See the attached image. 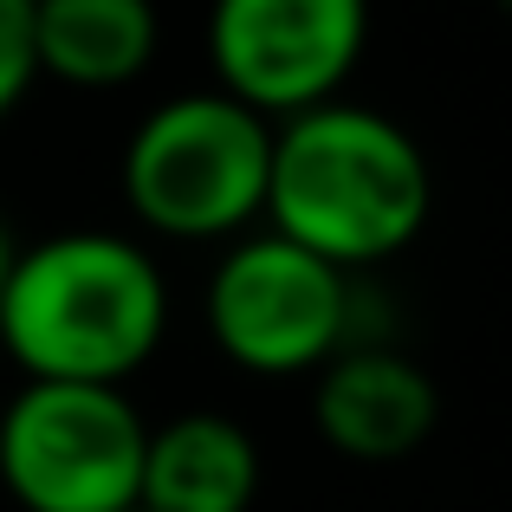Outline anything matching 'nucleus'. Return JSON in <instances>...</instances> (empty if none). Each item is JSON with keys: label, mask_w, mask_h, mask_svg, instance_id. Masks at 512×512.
Wrapping results in <instances>:
<instances>
[{"label": "nucleus", "mask_w": 512, "mask_h": 512, "mask_svg": "<svg viewBox=\"0 0 512 512\" xmlns=\"http://www.w3.org/2000/svg\"><path fill=\"white\" fill-rule=\"evenodd\" d=\"M260 441L221 409H182L150 428L137 474V512H253Z\"/></svg>", "instance_id": "6e6552de"}, {"label": "nucleus", "mask_w": 512, "mask_h": 512, "mask_svg": "<svg viewBox=\"0 0 512 512\" xmlns=\"http://www.w3.org/2000/svg\"><path fill=\"white\" fill-rule=\"evenodd\" d=\"M169 338V279L150 247L111 227H65L13 247L0 350L26 383L124 389Z\"/></svg>", "instance_id": "f257e3e1"}, {"label": "nucleus", "mask_w": 512, "mask_h": 512, "mask_svg": "<svg viewBox=\"0 0 512 512\" xmlns=\"http://www.w3.org/2000/svg\"><path fill=\"white\" fill-rule=\"evenodd\" d=\"M13 247H20V240L7 234V221H0V286H7V266H13Z\"/></svg>", "instance_id": "9b49d317"}, {"label": "nucleus", "mask_w": 512, "mask_h": 512, "mask_svg": "<svg viewBox=\"0 0 512 512\" xmlns=\"http://www.w3.org/2000/svg\"><path fill=\"white\" fill-rule=\"evenodd\" d=\"M150 422L111 383H20L0 409V487L20 512H130Z\"/></svg>", "instance_id": "39448f33"}, {"label": "nucleus", "mask_w": 512, "mask_h": 512, "mask_svg": "<svg viewBox=\"0 0 512 512\" xmlns=\"http://www.w3.org/2000/svg\"><path fill=\"white\" fill-rule=\"evenodd\" d=\"M33 0H0V124L20 111V98L33 91Z\"/></svg>", "instance_id": "9d476101"}, {"label": "nucleus", "mask_w": 512, "mask_h": 512, "mask_svg": "<svg viewBox=\"0 0 512 512\" xmlns=\"http://www.w3.org/2000/svg\"><path fill=\"white\" fill-rule=\"evenodd\" d=\"M208 338L247 376H312L344 344H357V286L299 240L234 234L201 292Z\"/></svg>", "instance_id": "20e7f679"}, {"label": "nucleus", "mask_w": 512, "mask_h": 512, "mask_svg": "<svg viewBox=\"0 0 512 512\" xmlns=\"http://www.w3.org/2000/svg\"><path fill=\"white\" fill-rule=\"evenodd\" d=\"M163 46L156 0H33V65L72 91H117Z\"/></svg>", "instance_id": "1a4fd4ad"}, {"label": "nucleus", "mask_w": 512, "mask_h": 512, "mask_svg": "<svg viewBox=\"0 0 512 512\" xmlns=\"http://www.w3.org/2000/svg\"><path fill=\"white\" fill-rule=\"evenodd\" d=\"M273 124L227 91H175L124 143V208L163 240H234L266 208Z\"/></svg>", "instance_id": "7ed1b4c3"}, {"label": "nucleus", "mask_w": 512, "mask_h": 512, "mask_svg": "<svg viewBox=\"0 0 512 512\" xmlns=\"http://www.w3.org/2000/svg\"><path fill=\"white\" fill-rule=\"evenodd\" d=\"M312 422L344 461L389 467L435 435L441 396L415 357L357 338L312 370Z\"/></svg>", "instance_id": "0eeeda50"}, {"label": "nucleus", "mask_w": 512, "mask_h": 512, "mask_svg": "<svg viewBox=\"0 0 512 512\" xmlns=\"http://www.w3.org/2000/svg\"><path fill=\"white\" fill-rule=\"evenodd\" d=\"M370 46V0H214L208 59L214 91L266 124L344 98Z\"/></svg>", "instance_id": "423d86ee"}, {"label": "nucleus", "mask_w": 512, "mask_h": 512, "mask_svg": "<svg viewBox=\"0 0 512 512\" xmlns=\"http://www.w3.org/2000/svg\"><path fill=\"white\" fill-rule=\"evenodd\" d=\"M428 208H435L428 156L389 111L331 98L273 124L260 221L331 260L338 273H363L415 247Z\"/></svg>", "instance_id": "f03ea898"}, {"label": "nucleus", "mask_w": 512, "mask_h": 512, "mask_svg": "<svg viewBox=\"0 0 512 512\" xmlns=\"http://www.w3.org/2000/svg\"><path fill=\"white\" fill-rule=\"evenodd\" d=\"M130 512H137V506H130Z\"/></svg>", "instance_id": "f8f14e48"}]
</instances>
